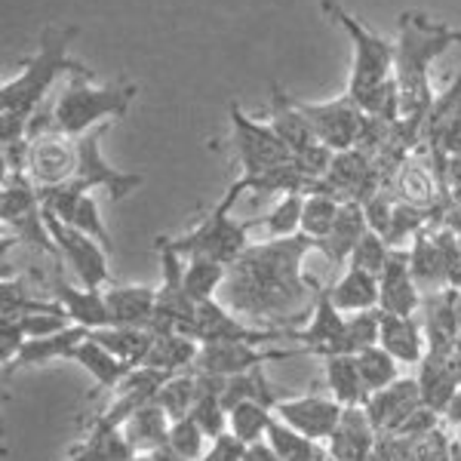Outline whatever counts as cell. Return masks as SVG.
<instances>
[{
  "label": "cell",
  "mask_w": 461,
  "mask_h": 461,
  "mask_svg": "<svg viewBox=\"0 0 461 461\" xmlns=\"http://www.w3.org/2000/svg\"><path fill=\"white\" fill-rule=\"evenodd\" d=\"M308 252H314V240L304 234L256 243L228 265L219 302L258 330H293L314 311L323 289L317 277L302 271Z\"/></svg>",
  "instance_id": "6da1fadb"
},
{
  "label": "cell",
  "mask_w": 461,
  "mask_h": 461,
  "mask_svg": "<svg viewBox=\"0 0 461 461\" xmlns=\"http://www.w3.org/2000/svg\"><path fill=\"white\" fill-rule=\"evenodd\" d=\"M400 37H397V53H393V86H397L400 102V139L415 148L421 136V123H425L434 95H430V65L440 59L446 50L461 43V32L434 22L428 13L409 10L400 16Z\"/></svg>",
  "instance_id": "7a4b0ae2"
},
{
  "label": "cell",
  "mask_w": 461,
  "mask_h": 461,
  "mask_svg": "<svg viewBox=\"0 0 461 461\" xmlns=\"http://www.w3.org/2000/svg\"><path fill=\"white\" fill-rule=\"evenodd\" d=\"M77 37V25H47L37 41V53L22 59V68L16 77L4 80L0 86V142L16 145L28 139V126L43 111L50 86L59 77H95L84 62L68 56V47Z\"/></svg>",
  "instance_id": "3957f363"
},
{
  "label": "cell",
  "mask_w": 461,
  "mask_h": 461,
  "mask_svg": "<svg viewBox=\"0 0 461 461\" xmlns=\"http://www.w3.org/2000/svg\"><path fill=\"white\" fill-rule=\"evenodd\" d=\"M320 6H323V13L332 22H339L341 32L351 37L354 43V65L351 80H348V93L369 117H382L384 102H388L393 89V53H397V43L369 32L339 0H320Z\"/></svg>",
  "instance_id": "277c9868"
},
{
  "label": "cell",
  "mask_w": 461,
  "mask_h": 461,
  "mask_svg": "<svg viewBox=\"0 0 461 461\" xmlns=\"http://www.w3.org/2000/svg\"><path fill=\"white\" fill-rule=\"evenodd\" d=\"M243 191H249L247 182L237 178L225 191V197L200 215V221L194 228H188L182 237H163V240H167L182 258H212V262H221V265H234L237 258L249 249L247 237H249V228H256L252 219L237 221L234 215H230V206L237 203V197H240Z\"/></svg>",
  "instance_id": "5b68a950"
},
{
  "label": "cell",
  "mask_w": 461,
  "mask_h": 461,
  "mask_svg": "<svg viewBox=\"0 0 461 461\" xmlns=\"http://www.w3.org/2000/svg\"><path fill=\"white\" fill-rule=\"evenodd\" d=\"M139 95V86L130 80H117L108 86H93V77H68L62 93L53 102V126L68 136H84L95 126L126 117L132 108V99Z\"/></svg>",
  "instance_id": "8992f818"
},
{
  "label": "cell",
  "mask_w": 461,
  "mask_h": 461,
  "mask_svg": "<svg viewBox=\"0 0 461 461\" xmlns=\"http://www.w3.org/2000/svg\"><path fill=\"white\" fill-rule=\"evenodd\" d=\"M230 145H234V158L240 163V178H252L271 173V169L284 167L293 160V151L286 148L284 139L277 136L271 123H258L243 114L237 102H230Z\"/></svg>",
  "instance_id": "52a82bcc"
},
{
  "label": "cell",
  "mask_w": 461,
  "mask_h": 461,
  "mask_svg": "<svg viewBox=\"0 0 461 461\" xmlns=\"http://www.w3.org/2000/svg\"><path fill=\"white\" fill-rule=\"evenodd\" d=\"M302 114L308 117L314 126L317 139L323 142L330 151H351L357 142L363 139L369 114L351 99V93H341L339 99L330 102H299Z\"/></svg>",
  "instance_id": "ba28073f"
},
{
  "label": "cell",
  "mask_w": 461,
  "mask_h": 461,
  "mask_svg": "<svg viewBox=\"0 0 461 461\" xmlns=\"http://www.w3.org/2000/svg\"><path fill=\"white\" fill-rule=\"evenodd\" d=\"M43 221L50 228V237L62 252V258L68 262V267L77 274L80 286L86 289H105L111 286V274H108V249L102 247L95 237L84 234L68 221L56 219L53 212H43Z\"/></svg>",
  "instance_id": "9c48e42d"
},
{
  "label": "cell",
  "mask_w": 461,
  "mask_h": 461,
  "mask_svg": "<svg viewBox=\"0 0 461 461\" xmlns=\"http://www.w3.org/2000/svg\"><path fill=\"white\" fill-rule=\"evenodd\" d=\"M105 132H108V123L95 126V130L84 132V136H77L80 160H77V173H74L71 182H77L84 191L105 188L108 197L114 200V203H121V200L130 197L136 188H142L145 178L139 173H121V169H114L111 163H105V158H102V151H99Z\"/></svg>",
  "instance_id": "30bf717a"
},
{
  "label": "cell",
  "mask_w": 461,
  "mask_h": 461,
  "mask_svg": "<svg viewBox=\"0 0 461 461\" xmlns=\"http://www.w3.org/2000/svg\"><path fill=\"white\" fill-rule=\"evenodd\" d=\"M77 139L68 136V132L50 130L43 136L28 139L25 173L37 188H53V185L71 182L74 173H77Z\"/></svg>",
  "instance_id": "8fae6325"
},
{
  "label": "cell",
  "mask_w": 461,
  "mask_h": 461,
  "mask_svg": "<svg viewBox=\"0 0 461 461\" xmlns=\"http://www.w3.org/2000/svg\"><path fill=\"white\" fill-rule=\"evenodd\" d=\"M295 354H308L304 348H262L249 345V341H210V345H200V354L194 360V369L212 375H243L252 369L265 366L274 360H289Z\"/></svg>",
  "instance_id": "7c38bea8"
},
{
  "label": "cell",
  "mask_w": 461,
  "mask_h": 461,
  "mask_svg": "<svg viewBox=\"0 0 461 461\" xmlns=\"http://www.w3.org/2000/svg\"><path fill=\"white\" fill-rule=\"evenodd\" d=\"M341 412H345V406L336 397H286L274 406V415L280 421L320 443L332 437V430L341 421Z\"/></svg>",
  "instance_id": "4fadbf2b"
},
{
  "label": "cell",
  "mask_w": 461,
  "mask_h": 461,
  "mask_svg": "<svg viewBox=\"0 0 461 461\" xmlns=\"http://www.w3.org/2000/svg\"><path fill=\"white\" fill-rule=\"evenodd\" d=\"M419 406H425L421 403L419 378H397L384 391L373 393L363 409H366L369 421H373L378 434H400V428L406 425V419Z\"/></svg>",
  "instance_id": "5bb4252c"
},
{
  "label": "cell",
  "mask_w": 461,
  "mask_h": 461,
  "mask_svg": "<svg viewBox=\"0 0 461 461\" xmlns=\"http://www.w3.org/2000/svg\"><path fill=\"white\" fill-rule=\"evenodd\" d=\"M378 311L384 314H400V317H412L421 304V289L412 277V267H409V249L397 247L391 249L384 271L378 277Z\"/></svg>",
  "instance_id": "9a60e30c"
},
{
  "label": "cell",
  "mask_w": 461,
  "mask_h": 461,
  "mask_svg": "<svg viewBox=\"0 0 461 461\" xmlns=\"http://www.w3.org/2000/svg\"><path fill=\"white\" fill-rule=\"evenodd\" d=\"M388 188L393 191V197H397L400 203L419 206V210H430V212L446 200L440 176H437L434 167H428L425 158H419V154H412V158H406L400 163V169L393 173Z\"/></svg>",
  "instance_id": "2e32d148"
},
{
  "label": "cell",
  "mask_w": 461,
  "mask_h": 461,
  "mask_svg": "<svg viewBox=\"0 0 461 461\" xmlns=\"http://www.w3.org/2000/svg\"><path fill=\"white\" fill-rule=\"evenodd\" d=\"M345 323H348V317L332 304L330 289L323 286L317 295L314 311H311L308 326H304V330H289V339L299 341L308 354H317L326 360V357L336 354L339 339H341V332H345Z\"/></svg>",
  "instance_id": "e0dca14e"
},
{
  "label": "cell",
  "mask_w": 461,
  "mask_h": 461,
  "mask_svg": "<svg viewBox=\"0 0 461 461\" xmlns=\"http://www.w3.org/2000/svg\"><path fill=\"white\" fill-rule=\"evenodd\" d=\"M47 289L53 293V299L62 304L65 314L71 317V323L86 326V330H102L111 326V311L105 302V289H86V286H71L68 280H62L59 274H50Z\"/></svg>",
  "instance_id": "ac0fdd59"
},
{
  "label": "cell",
  "mask_w": 461,
  "mask_h": 461,
  "mask_svg": "<svg viewBox=\"0 0 461 461\" xmlns=\"http://www.w3.org/2000/svg\"><path fill=\"white\" fill-rule=\"evenodd\" d=\"M89 336L86 326L71 323L68 330L53 332V336H37V339H25V345L19 348V354L13 357L10 363H4V378H10L19 369H32V366H47L53 360H71L74 348L80 345Z\"/></svg>",
  "instance_id": "d6986e66"
},
{
  "label": "cell",
  "mask_w": 461,
  "mask_h": 461,
  "mask_svg": "<svg viewBox=\"0 0 461 461\" xmlns=\"http://www.w3.org/2000/svg\"><path fill=\"white\" fill-rule=\"evenodd\" d=\"M378 440V430L369 421L363 406H345L339 428L326 440V449L336 461H369V452Z\"/></svg>",
  "instance_id": "ffe728a7"
},
{
  "label": "cell",
  "mask_w": 461,
  "mask_h": 461,
  "mask_svg": "<svg viewBox=\"0 0 461 461\" xmlns=\"http://www.w3.org/2000/svg\"><path fill=\"white\" fill-rule=\"evenodd\" d=\"M378 345H382L393 360L415 366V363H421L428 354L425 326L415 317H400V314H384V311H378Z\"/></svg>",
  "instance_id": "44dd1931"
},
{
  "label": "cell",
  "mask_w": 461,
  "mask_h": 461,
  "mask_svg": "<svg viewBox=\"0 0 461 461\" xmlns=\"http://www.w3.org/2000/svg\"><path fill=\"white\" fill-rule=\"evenodd\" d=\"M71 363L84 366L86 373L95 378V388L86 393V400H95L102 391H114L117 384H121L123 378L136 369L132 363H126V360H121V357L111 354L105 345H99L93 336H86L77 348H74Z\"/></svg>",
  "instance_id": "7402d4cb"
},
{
  "label": "cell",
  "mask_w": 461,
  "mask_h": 461,
  "mask_svg": "<svg viewBox=\"0 0 461 461\" xmlns=\"http://www.w3.org/2000/svg\"><path fill=\"white\" fill-rule=\"evenodd\" d=\"M458 289L430 293L425 302V336L428 351H456L461 323H458Z\"/></svg>",
  "instance_id": "603a6c76"
},
{
  "label": "cell",
  "mask_w": 461,
  "mask_h": 461,
  "mask_svg": "<svg viewBox=\"0 0 461 461\" xmlns=\"http://www.w3.org/2000/svg\"><path fill=\"white\" fill-rule=\"evenodd\" d=\"M105 302L111 311V326H136L151 330L158 314V289L154 286H114L105 289Z\"/></svg>",
  "instance_id": "cb8c5ba5"
},
{
  "label": "cell",
  "mask_w": 461,
  "mask_h": 461,
  "mask_svg": "<svg viewBox=\"0 0 461 461\" xmlns=\"http://www.w3.org/2000/svg\"><path fill=\"white\" fill-rule=\"evenodd\" d=\"M409 267H412V277H415V284H419V289H428V293L449 289V265H446V256L430 225L421 228L419 234L412 237Z\"/></svg>",
  "instance_id": "d4e9b609"
},
{
  "label": "cell",
  "mask_w": 461,
  "mask_h": 461,
  "mask_svg": "<svg viewBox=\"0 0 461 461\" xmlns=\"http://www.w3.org/2000/svg\"><path fill=\"white\" fill-rule=\"evenodd\" d=\"M366 230H369V221H366L363 203H341L336 225H332V230L326 237L314 240V249L323 252L332 265H345Z\"/></svg>",
  "instance_id": "484cf974"
},
{
  "label": "cell",
  "mask_w": 461,
  "mask_h": 461,
  "mask_svg": "<svg viewBox=\"0 0 461 461\" xmlns=\"http://www.w3.org/2000/svg\"><path fill=\"white\" fill-rule=\"evenodd\" d=\"M169 428H173V419L167 415V409H163L158 400H151V403H145L139 409L121 430L136 456H151L154 449L169 443Z\"/></svg>",
  "instance_id": "4316f807"
},
{
  "label": "cell",
  "mask_w": 461,
  "mask_h": 461,
  "mask_svg": "<svg viewBox=\"0 0 461 461\" xmlns=\"http://www.w3.org/2000/svg\"><path fill=\"white\" fill-rule=\"evenodd\" d=\"M326 289H330V299L341 314L378 311V295H382V289H378V277L360 271V267H348L345 277H341L336 286H326Z\"/></svg>",
  "instance_id": "83f0119b"
},
{
  "label": "cell",
  "mask_w": 461,
  "mask_h": 461,
  "mask_svg": "<svg viewBox=\"0 0 461 461\" xmlns=\"http://www.w3.org/2000/svg\"><path fill=\"white\" fill-rule=\"evenodd\" d=\"M154 345L142 366L160 369V373H185V369L194 366L200 354V341L185 336V332H154Z\"/></svg>",
  "instance_id": "f1b7e54d"
},
{
  "label": "cell",
  "mask_w": 461,
  "mask_h": 461,
  "mask_svg": "<svg viewBox=\"0 0 461 461\" xmlns=\"http://www.w3.org/2000/svg\"><path fill=\"white\" fill-rule=\"evenodd\" d=\"M323 373H326V388H330V393L341 406H366L369 391L360 378V369H357V354L326 357Z\"/></svg>",
  "instance_id": "f546056e"
},
{
  "label": "cell",
  "mask_w": 461,
  "mask_h": 461,
  "mask_svg": "<svg viewBox=\"0 0 461 461\" xmlns=\"http://www.w3.org/2000/svg\"><path fill=\"white\" fill-rule=\"evenodd\" d=\"M89 336L99 341V345H105L114 357L132 363L136 369L142 366L154 339H158L151 330H136V326H102V330H89Z\"/></svg>",
  "instance_id": "4dcf8cb0"
},
{
  "label": "cell",
  "mask_w": 461,
  "mask_h": 461,
  "mask_svg": "<svg viewBox=\"0 0 461 461\" xmlns=\"http://www.w3.org/2000/svg\"><path fill=\"white\" fill-rule=\"evenodd\" d=\"M265 440L280 456V461H326L330 458V449H326L323 443L299 434V430L289 428L286 421H280L277 415H274L271 425H267Z\"/></svg>",
  "instance_id": "1f68e13d"
},
{
  "label": "cell",
  "mask_w": 461,
  "mask_h": 461,
  "mask_svg": "<svg viewBox=\"0 0 461 461\" xmlns=\"http://www.w3.org/2000/svg\"><path fill=\"white\" fill-rule=\"evenodd\" d=\"M84 443L71 446L65 461H130L136 452L126 443L123 430H108V428H86Z\"/></svg>",
  "instance_id": "d6a6232c"
},
{
  "label": "cell",
  "mask_w": 461,
  "mask_h": 461,
  "mask_svg": "<svg viewBox=\"0 0 461 461\" xmlns=\"http://www.w3.org/2000/svg\"><path fill=\"white\" fill-rule=\"evenodd\" d=\"M228 277V265L212 262V258H188L185 265V289L188 295L200 302H210L221 293V284Z\"/></svg>",
  "instance_id": "836d02e7"
},
{
  "label": "cell",
  "mask_w": 461,
  "mask_h": 461,
  "mask_svg": "<svg viewBox=\"0 0 461 461\" xmlns=\"http://www.w3.org/2000/svg\"><path fill=\"white\" fill-rule=\"evenodd\" d=\"M158 403L167 409V415L173 421L185 419V415H191V409L197 403V373L194 366L185 369V373H176L167 378V384L158 391Z\"/></svg>",
  "instance_id": "e575fe53"
},
{
  "label": "cell",
  "mask_w": 461,
  "mask_h": 461,
  "mask_svg": "<svg viewBox=\"0 0 461 461\" xmlns=\"http://www.w3.org/2000/svg\"><path fill=\"white\" fill-rule=\"evenodd\" d=\"M357 369H360V378H363V384H366L369 397L384 391L388 384H393L400 378V360H393L382 345L366 348V351L357 354Z\"/></svg>",
  "instance_id": "d590c367"
},
{
  "label": "cell",
  "mask_w": 461,
  "mask_h": 461,
  "mask_svg": "<svg viewBox=\"0 0 461 461\" xmlns=\"http://www.w3.org/2000/svg\"><path fill=\"white\" fill-rule=\"evenodd\" d=\"M302 212H304V194L302 191H289L271 212L252 219V225L256 228L262 225L271 234V240L274 237H295L302 234Z\"/></svg>",
  "instance_id": "8d00e7d4"
},
{
  "label": "cell",
  "mask_w": 461,
  "mask_h": 461,
  "mask_svg": "<svg viewBox=\"0 0 461 461\" xmlns=\"http://www.w3.org/2000/svg\"><path fill=\"white\" fill-rule=\"evenodd\" d=\"M271 419H274V409H267L265 403H252V400H247V403H237L234 409H230L228 430L237 437V440H243L247 446H252V443H262L265 440Z\"/></svg>",
  "instance_id": "74e56055"
},
{
  "label": "cell",
  "mask_w": 461,
  "mask_h": 461,
  "mask_svg": "<svg viewBox=\"0 0 461 461\" xmlns=\"http://www.w3.org/2000/svg\"><path fill=\"white\" fill-rule=\"evenodd\" d=\"M341 210V200L332 194H323V191H314V194H304V212H302V234L311 237V240H320L332 230Z\"/></svg>",
  "instance_id": "f35d334b"
},
{
  "label": "cell",
  "mask_w": 461,
  "mask_h": 461,
  "mask_svg": "<svg viewBox=\"0 0 461 461\" xmlns=\"http://www.w3.org/2000/svg\"><path fill=\"white\" fill-rule=\"evenodd\" d=\"M375 345H378V311L348 314V323H345V332H341V339H339L336 354H360V351L375 348Z\"/></svg>",
  "instance_id": "ab89813d"
},
{
  "label": "cell",
  "mask_w": 461,
  "mask_h": 461,
  "mask_svg": "<svg viewBox=\"0 0 461 461\" xmlns=\"http://www.w3.org/2000/svg\"><path fill=\"white\" fill-rule=\"evenodd\" d=\"M206 443H212V440L206 437V430L197 425L194 415H185V419L173 421V428H169V446L191 461H200L206 456V449H210Z\"/></svg>",
  "instance_id": "60d3db41"
},
{
  "label": "cell",
  "mask_w": 461,
  "mask_h": 461,
  "mask_svg": "<svg viewBox=\"0 0 461 461\" xmlns=\"http://www.w3.org/2000/svg\"><path fill=\"white\" fill-rule=\"evenodd\" d=\"M388 256H391V247L384 243V237L369 228L366 234L360 237V243H357V249L351 252V258H348V267H360V271L373 274V277H382Z\"/></svg>",
  "instance_id": "b9f144b4"
},
{
  "label": "cell",
  "mask_w": 461,
  "mask_h": 461,
  "mask_svg": "<svg viewBox=\"0 0 461 461\" xmlns=\"http://www.w3.org/2000/svg\"><path fill=\"white\" fill-rule=\"evenodd\" d=\"M68 225H74L77 230H84V234H89V237H95V240H99L102 247L108 249V256H111V252H114V240H111V234H108L105 221H102L99 203H95V197H93V194H86L84 200H80L77 210H74V215H71Z\"/></svg>",
  "instance_id": "7bdbcfd3"
},
{
  "label": "cell",
  "mask_w": 461,
  "mask_h": 461,
  "mask_svg": "<svg viewBox=\"0 0 461 461\" xmlns=\"http://www.w3.org/2000/svg\"><path fill=\"white\" fill-rule=\"evenodd\" d=\"M6 323H13L25 339H37V336H53V332H62L71 326L68 314H22V317H4Z\"/></svg>",
  "instance_id": "ee69618b"
},
{
  "label": "cell",
  "mask_w": 461,
  "mask_h": 461,
  "mask_svg": "<svg viewBox=\"0 0 461 461\" xmlns=\"http://www.w3.org/2000/svg\"><path fill=\"white\" fill-rule=\"evenodd\" d=\"M247 458V443L237 440L234 434H221L219 440L210 443V449H206V456L200 461H243Z\"/></svg>",
  "instance_id": "f6af8a7d"
},
{
  "label": "cell",
  "mask_w": 461,
  "mask_h": 461,
  "mask_svg": "<svg viewBox=\"0 0 461 461\" xmlns=\"http://www.w3.org/2000/svg\"><path fill=\"white\" fill-rule=\"evenodd\" d=\"M443 194L449 197V203L456 206V212L461 215V154L446 160L443 169Z\"/></svg>",
  "instance_id": "bcb514c9"
},
{
  "label": "cell",
  "mask_w": 461,
  "mask_h": 461,
  "mask_svg": "<svg viewBox=\"0 0 461 461\" xmlns=\"http://www.w3.org/2000/svg\"><path fill=\"white\" fill-rule=\"evenodd\" d=\"M243 461H280V456L267 446V440H262V443L247 446V458Z\"/></svg>",
  "instance_id": "7dc6e473"
},
{
  "label": "cell",
  "mask_w": 461,
  "mask_h": 461,
  "mask_svg": "<svg viewBox=\"0 0 461 461\" xmlns=\"http://www.w3.org/2000/svg\"><path fill=\"white\" fill-rule=\"evenodd\" d=\"M443 421L449 425L452 430L461 428V388L456 391V397L449 400V406H446V412H443Z\"/></svg>",
  "instance_id": "c3c4849f"
},
{
  "label": "cell",
  "mask_w": 461,
  "mask_h": 461,
  "mask_svg": "<svg viewBox=\"0 0 461 461\" xmlns=\"http://www.w3.org/2000/svg\"><path fill=\"white\" fill-rule=\"evenodd\" d=\"M151 461H191V458H185L182 452H176L173 446H160V449H154L151 452Z\"/></svg>",
  "instance_id": "681fc988"
},
{
  "label": "cell",
  "mask_w": 461,
  "mask_h": 461,
  "mask_svg": "<svg viewBox=\"0 0 461 461\" xmlns=\"http://www.w3.org/2000/svg\"><path fill=\"white\" fill-rule=\"evenodd\" d=\"M449 461H461V443L458 440H452V456Z\"/></svg>",
  "instance_id": "f907efd6"
},
{
  "label": "cell",
  "mask_w": 461,
  "mask_h": 461,
  "mask_svg": "<svg viewBox=\"0 0 461 461\" xmlns=\"http://www.w3.org/2000/svg\"><path fill=\"white\" fill-rule=\"evenodd\" d=\"M130 461H151V456H132Z\"/></svg>",
  "instance_id": "816d5d0a"
},
{
  "label": "cell",
  "mask_w": 461,
  "mask_h": 461,
  "mask_svg": "<svg viewBox=\"0 0 461 461\" xmlns=\"http://www.w3.org/2000/svg\"><path fill=\"white\" fill-rule=\"evenodd\" d=\"M456 440L461 443V428H456Z\"/></svg>",
  "instance_id": "f5cc1de1"
}]
</instances>
